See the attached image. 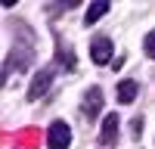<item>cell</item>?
<instances>
[{
    "label": "cell",
    "instance_id": "cell-2",
    "mask_svg": "<svg viewBox=\"0 0 155 149\" xmlns=\"http://www.w3.org/2000/svg\"><path fill=\"white\" fill-rule=\"evenodd\" d=\"M90 59H93L96 65H109V62H115L112 59V41H109V37H93V41H90Z\"/></svg>",
    "mask_w": 155,
    "mask_h": 149
},
{
    "label": "cell",
    "instance_id": "cell-6",
    "mask_svg": "<svg viewBox=\"0 0 155 149\" xmlns=\"http://www.w3.org/2000/svg\"><path fill=\"white\" fill-rule=\"evenodd\" d=\"M137 99V81H121L118 84V103H134Z\"/></svg>",
    "mask_w": 155,
    "mask_h": 149
},
{
    "label": "cell",
    "instance_id": "cell-8",
    "mask_svg": "<svg viewBox=\"0 0 155 149\" xmlns=\"http://www.w3.org/2000/svg\"><path fill=\"white\" fill-rule=\"evenodd\" d=\"M146 56H149V59H155V31H149V34H146Z\"/></svg>",
    "mask_w": 155,
    "mask_h": 149
},
{
    "label": "cell",
    "instance_id": "cell-3",
    "mask_svg": "<svg viewBox=\"0 0 155 149\" xmlns=\"http://www.w3.org/2000/svg\"><path fill=\"white\" fill-rule=\"evenodd\" d=\"M50 84H53V68H44V71H37L34 74V81L28 87V99H37V96H44L50 90Z\"/></svg>",
    "mask_w": 155,
    "mask_h": 149
},
{
    "label": "cell",
    "instance_id": "cell-7",
    "mask_svg": "<svg viewBox=\"0 0 155 149\" xmlns=\"http://www.w3.org/2000/svg\"><path fill=\"white\" fill-rule=\"evenodd\" d=\"M109 9H112V6L106 3V0H102V3H90V9H87V16H84V22H87V25H93L96 19H102V16H106Z\"/></svg>",
    "mask_w": 155,
    "mask_h": 149
},
{
    "label": "cell",
    "instance_id": "cell-4",
    "mask_svg": "<svg viewBox=\"0 0 155 149\" xmlns=\"http://www.w3.org/2000/svg\"><path fill=\"white\" fill-rule=\"evenodd\" d=\"M81 109H84L87 118H96V115H99V109H102V87H90V90L84 93Z\"/></svg>",
    "mask_w": 155,
    "mask_h": 149
},
{
    "label": "cell",
    "instance_id": "cell-5",
    "mask_svg": "<svg viewBox=\"0 0 155 149\" xmlns=\"http://www.w3.org/2000/svg\"><path fill=\"white\" fill-rule=\"evenodd\" d=\"M115 140H118V115H115V112H109V115L102 118L99 143H102V146H115Z\"/></svg>",
    "mask_w": 155,
    "mask_h": 149
},
{
    "label": "cell",
    "instance_id": "cell-9",
    "mask_svg": "<svg viewBox=\"0 0 155 149\" xmlns=\"http://www.w3.org/2000/svg\"><path fill=\"white\" fill-rule=\"evenodd\" d=\"M130 131H134V137H140V131H143V121H140V118H137V121L130 124Z\"/></svg>",
    "mask_w": 155,
    "mask_h": 149
},
{
    "label": "cell",
    "instance_id": "cell-1",
    "mask_svg": "<svg viewBox=\"0 0 155 149\" xmlns=\"http://www.w3.org/2000/svg\"><path fill=\"white\" fill-rule=\"evenodd\" d=\"M47 143H50V149H68V143H71L68 124L65 121H53L50 124V134H47Z\"/></svg>",
    "mask_w": 155,
    "mask_h": 149
}]
</instances>
